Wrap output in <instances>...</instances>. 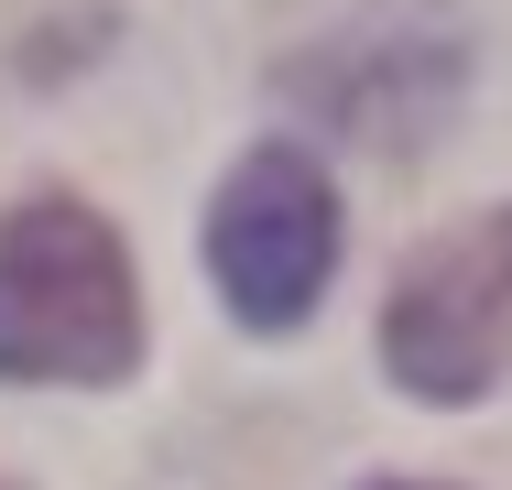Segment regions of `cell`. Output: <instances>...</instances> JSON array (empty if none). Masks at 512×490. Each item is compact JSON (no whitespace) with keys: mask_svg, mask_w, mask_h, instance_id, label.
I'll use <instances>...</instances> for the list:
<instances>
[{"mask_svg":"<svg viewBox=\"0 0 512 490\" xmlns=\"http://www.w3.org/2000/svg\"><path fill=\"white\" fill-rule=\"evenodd\" d=\"M142 360V284L99 207L33 196L0 218V382H120Z\"/></svg>","mask_w":512,"mask_h":490,"instance_id":"obj_1","label":"cell"},{"mask_svg":"<svg viewBox=\"0 0 512 490\" xmlns=\"http://www.w3.org/2000/svg\"><path fill=\"white\" fill-rule=\"evenodd\" d=\"M207 273H218L240 327H262V338L306 327L327 273H338V186H327V164L295 153V142H262L207 207Z\"/></svg>","mask_w":512,"mask_h":490,"instance_id":"obj_2","label":"cell"},{"mask_svg":"<svg viewBox=\"0 0 512 490\" xmlns=\"http://www.w3.org/2000/svg\"><path fill=\"white\" fill-rule=\"evenodd\" d=\"M512 360V207L447 229L382 305V371L414 403H480Z\"/></svg>","mask_w":512,"mask_h":490,"instance_id":"obj_3","label":"cell"},{"mask_svg":"<svg viewBox=\"0 0 512 490\" xmlns=\"http://www.w3.org/2000/svg\"><path fill=\"white\" fill-rule=\"evenodd\" d=\"M284 88L306 98V109H327L338 131L414 142V131L447 120V98H458V44L425 33V22H360V33H338L327 55H306Z\"/></svg>","mask_w":512,"mask_h":490,"instance_id":"obj_4","label":"cell"},{"mask_svg":"<svg viewBox=\"0 0 512 490\" xmlns=\"http://www.w3.org/2000/svg\"><path fill=\"white\" fill-rule=\"evenodd\" d=\"M371 490H425V480H371Z\"/></svg>","mask_w":512,"mask_h":490,"instance_id":"obj_5","label":"cell"}]
</instances>
